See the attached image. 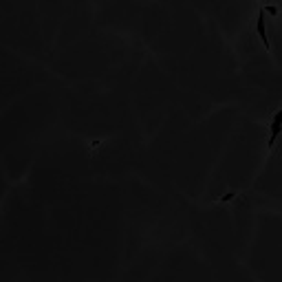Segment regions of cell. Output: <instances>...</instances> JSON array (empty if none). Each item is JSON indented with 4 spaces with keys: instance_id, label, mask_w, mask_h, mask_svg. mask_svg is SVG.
<instances>
[{
    "instance_id": "6da1fadb",
    "label": "cell",
    "mask_w": 282,
    "mask_h": 282,
    "mask_svg": "<svg viewBox=\"0 0 282 282\" xmlns=\"http://www.w3.org/2000/svg\"><path fill=\"white\" fill-rule=\"evenodd\" d=\"M280 132H282V112L278 110L274 115V121H271V132H269V148H274L276 146V141H278V137H280Z\"/></svg>"
},
{
    "instance_id": "7a4b0ae2",
    "label": "cell",
    "mask_w": 282,
    "mask_h": 282,
    "mask_svg": "<svg viewBox=\"0 0 282 282\" xmlns=\"http://www.w3.org/2000/svg\"><path fill=\"white\" fill-rule=\"evenodd\" d=\"M256 31H258L260 42L265 44V49L269 51V38H267V29H265V9L258 11V20H256Z\"/></svg>"
},
{
    "instance_id": "3957f363",
    "label": "cell",
    "mask_w": 282,
    "mask_h": 282,
    "mask_svg": "<svg viewBox=\"0 0 282 282\" xmlns=\"http://www.w3.org/2000/svg\"><path fill=\"white\" fill-rule=\"evenodd\" d=\"M280 112H282V108H280Z\"/></svg>"
}]
</instances>
